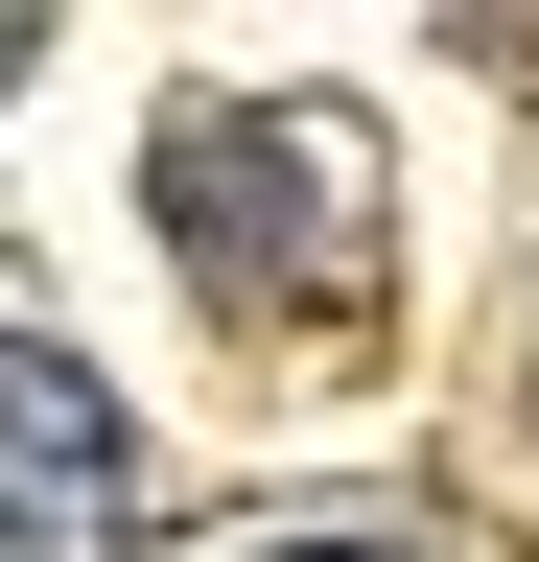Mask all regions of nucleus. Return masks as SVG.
I'll use <instances>...</instances> for the list:
<instances>
[{"label": "nucleus", "instance_id": "1", "mask_svg": "<svg viewBox=\"0 0 539 562\" xmlns=\"http://www.w3.org/2000/svg\"><path fill=\"white\" fill-rule=\"evenodd\" d=\"M142 211H165V258L212 281V305H328V281L375 258V140L328 94H188L142 140Z\"/></svg>", "mask_w": 539, "mask_h": 562}, {"label": "nucleus", "instance_id": "2", "mask_svg": "<svg viewBox=\"0 0 539 562\" xmlns=\"http://www.w3.org/2000/svg\"><path fill=\"white\" fill-rule=\"evenodd\" d=\"M117 516H142L117 398H94L47 328H0V562H117Z\"/></svg>", "mask_w": 539, "mask_h": 562}, {"label": "nucleus", "instance_id": "3", "mask_svg": "<svg viewBox=\"0 0 539 562\" xmlns=\"http://www.w3.org/2000/svg\"><path fill=\"white\" fill-rule=\"evenodd\" d=\"M258 562H375V539H258Z\"/></svg>", "mask_w": 539, "mask_h": 562}, {"label": "nucleus", "instance_id": "4", "mask_svg": "<svg viewBox=\"0 0 539 562\" xmlns=\"http://www.w3.org/2000/svg\"><path fill=\"white\" fill-rule=\"evenodd\" d=\"M24 47H47V24H0V70H24Z\"/></svg>", "mask_w": 539, "mask_h": 562}]
</instances>
